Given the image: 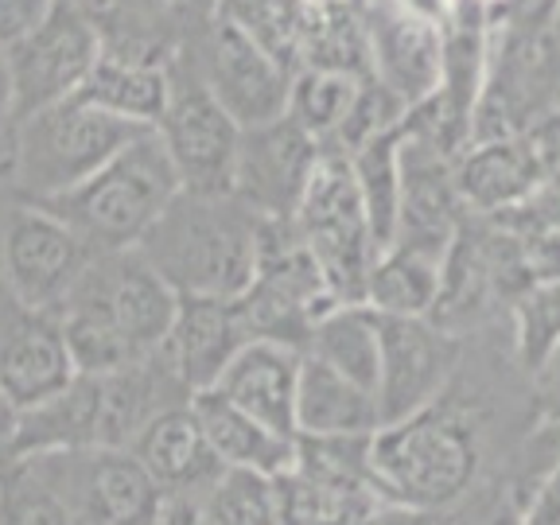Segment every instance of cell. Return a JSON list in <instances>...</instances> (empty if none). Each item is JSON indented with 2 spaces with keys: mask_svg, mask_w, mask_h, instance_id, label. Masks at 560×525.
<instances>
[{
  "mask_svg": "<svg viewBox=\"0 0 560 525\" xmlns=\"http://www.w3.org/2000/svg\"><path fill=\"white\" fill-rule=\"evenodd\" d=\"M179 296L137 249L94 254L59 307V327L79 374H109L149 359L164 342Z\"/></svg>",
  "mask_w": 560,
  "mask_h": 525,
  "instance_id": "6da1fadb",
  "label": "cell"
},
{
  "mask_svg": "<svg viewBox=\"0 0 560 525\" xmlns=\"http://www.w3.org/2000/svg\"><path fill=\"white\" fill-rule=\"evenodd\" d=\"M261 219L237 195L179 191L137 254L172 284L175 296L237 300L257 269Z\"/></svg>",
  "mask_w": 560,
  "mask_h": 525,
  "instance_id": "7a4b0ae2",
  "label": "cell"
},
{
  "mask_svg": "<svg viewBox=\"0 0 560 525\" xmlns=\"http://www.w3.org/2000/svg\"><path fill=\"white\" fill-rule=\"evenodd\" d=\"M482 464L479 432L444 397L429 409L382 424L370 440L377 494L385 506L409 514H436L475 487Z\"/></svg>",
  "mask_w": 560,
  "mask_h": 525,
  "instance_id": "3957f363",
  "label": "cell"
},
{
  "mask_svg": "<svg viewBox=\"0 0 560 525\" xmlns=\"http://www.w3.org/2000/svg\"><path fill=\"white\" fill-rule=\"evenodd\" d=\"M175 195H179L175 167L156 129H149L144 137L129 140L109 164L86 175L79 187L39 199L35 207L51 210L90 249L109 254V249H137V242L149 234V226Z\"/></svg>",
  "mask_w": 560,
  "mask_h": 525,
  "instance_id": "277c9868",
  "label": "cell"
},
{
  "mask_svg": "<svg viewBox=\"0 0 560 525\" xmlns=\"http://www.w3.org/2000/svg\"><path fill=\"white\" fill-rule=\"evenodd\" d=\"M144 132L149 125L105 114L79 94L20 117L9 152V179L16 199L39 202L79 187Z\"/></svg>",
  "mask_w": 560,
  "mask_h": 525,
  "instance_id": "5b68a950",
  "label": "cell"
},
{
  "mask_svg": "<svg viewBox=\"0 0 560 525\" xmlns=\"http://www.w3.org/2000/svg\"><path fill=\"white\" fill-rule=\"evenodd\" d=\"M292 226L312 254L335 304H362L366 277L382 249H377L374 230H370L350 160L339 149L319 152V164L307 179L304 199L292 214Z\"/></svg>",
  "mask_w": 560,
  "mask_h": 525,
  "instance_id": "8992f818",
  "label": "cell"
},
{
  "mask_svg": "<svg viewBox=\"0 0 560 525\" xmlns=\"http://www.w3.org/2000/svg\"><path fill=\"white\" fill-rule=\"evenodd\" d=\"M59 499L67 525H156L164 490L129 447H62L24 455Z\"/></svg>",
  "mask_w": 560,
  "mask_h": 525,
  "instance_id": "52a82bcc",
  "label": "cell"
},
{
  "mask_svg": "<svg viewBox=\"0 0 560 525\" xmlns=\"http://www.w3.org/2000/svg\"><path fill=\"white\" fill-rule=\"evenodd\" d=\"M234 304L249 339H269L304 354L315 319L335 307V300L292 219H261L254 280Z\"/></svg>",
  "mask_w": 560,
  "mask_h": 525,
  "instance_id": "ba28073f",
  "label": "cell"
},
{
  "mask_svg": "<svg viewBox=\"0 0 560 525\" xmlns=\"http://www.w3.org/2000/svg\"><path fill=\"white\" fill-rule=\"evenodd\" d=\"M152 129H156L160 144H164L167 160H172L179 191L230 195L242 125L207 90L191 55H172L167 102Z\"/></svg>",
  "mask_w": 560,
  "mask_h": 525,
  "instance_id": "9c48e42d",
  "label": "cell"
},
{
  "mask_svg": "<svg viewBox=\"0 0 560 525\" xmlns=\"http://www.w3.org/2000/svg\"><path fill=\"white\" fill-rule=\"evenodd\" d=\"M97 51H102V27L79 0H55L51 12L32 32L0 47L16 121L79 94Z\"/></svg>",
  "mask_w": 560,
  "mask_h": 525,
  "instance_id": "30bf717a",
  "label": "cell"
},
{
  "mask_svg": "<svg viewBox=\"0 0 560 525\" xmlns=\"http://www.w3.org/2000/svg\"><path fill=\"white\" fill-rule=\"evenodd\" d=\"M94 254L67 222L35 202L16 199L0 219V272L24 312L59 315Z\"/></svg>",
  "mask_w": 560,
  "mask_h": 525,
  "instance_id": "8fae6325",
  "label": "cell"
},
{
  "mask_svg": "<svg viewBox=\"0 0 560 525\" xmlns=\"http://www.w3.org/2000/svg\"><path fill=\"white\" fill-rule=\"evenodd\" d=\"M382 319V359H377V412L394 424L429 409L447 394L459 362V339L429 315H377Z\"/></svg>",
  "mask_w": 560,
  "mask_h": 525,
  "instance_id": "7c38bea8",
  "label": "cell"
},
{
  "mask_svg": "<svg viewBox=\"0 0 560 525\" xmlns=\"http://www.w3.org/2000/svg\"><path fill=\"white\" fill-rule=\"evenodd\" d=\"M191 62L210 94L219 97V105L242 129L277 121L289 109L292 74L226 20H207Z\"/></svg>",
  "mask_w": 560,
  "mask_h": 525,
  "instance_id": "4fadbf2b",
  "label": "cell"
},
{
  "mask_svg": "<svg viewBox=\"0 0 560 525\" xmlns=\"http://www.w3.org/2000/svg\"><path fill=\"white\" fill-rule=\"evenodd\" d=\"M319 152L324 144L307 137L289 114L242 129L230 195H237L257 219H292L319 164Z\"/></svg>",
  "mask_w": 560,
  "mask_h": 525,
  "instance_id": "5bb4252c",
  "label": "cell"
},
{
  "mask_svg": "<svg viewBox=\"0 0 560 525\" xmlns=\"http://www.w3.org/2000/svg\"><path fill=\"white\" fill-rule=\"evenodd\" d=\"M370 35V79L405 105H420L440 90L444 32L440 16L412 0H362Z\"/></svg>",
  "mask_w": 560,
  "mask_h": 525,
  "instance_id": "9a60e30c",
  "label": "cell"
},
{
  "mask_svg": "<svg viewBox=\"0 0 560 525\" xmlns=\"http://www.w3.org/2000/svg\"><path fill=\"white\" fill-rule=\"evenodd\" d=\"M397 156H401V207H397V230L389 245L444 257L459 222L467 219L464 199L455 191V156L409 132L405 125Z\"/></svg>",
  "mask_w": 560,
  "mask_h": 525,
  "instance_id": "2e32d148",
  "label": "cell"
},
{
  "mask_svg": "<svg viewBox=\"0 0 560 525\" xmlns=\"http://www.w3.org/2000/svg\"><path fill=\"white\" fill-rule=\"evenodd\" d=\"M172 51L149 35H102V51L82 79L79 97L137 125H156L167 102Z\"/></svg>",
  "mask_w": 560,
  "mask_h": 525,
  "instance_id": "e0dca14e",
  "label": "cell"
},
{
  "mask_svg": "<svg viewBox=\"0 0 560 525\" xmlns=\"http://www.w3.org/2000/svg\"><path fill=\"white\" fill-rule=\"evenodd\" d=\"M245 342H249V331H245L234 300L179 296L175 319L167 327L164 342L156 347V354L172 370L175 382L195 397L219 382L222 370L230 366V359Z\"/></svg>",
  "mask_w": 560,
  "mask_h": 525,
  "instance_id": "ac0fdd59",
  "label": "cell"
},
{
  "mask_svg": "<svg viewBox=\"0 0 560 525\" xmlns=\"http://www.w3.org/2000/svg\"><path fill=\"white\" fill-rule=\"evenodd\" d=\"M296 382L300 350L269 339H249L210 389L261 420L277 436L296 440Z\"/></svg>",
  "mask_w": 560,
  "mask_h": 525,
  "instance_id": "d6986e66",
  "label": "cell"
},
{
  "mask_svg": "<svg viewBox=\"0 0 560 525\" xmlns=\"http://www.w3.org/2000/svg\"><path fill=\"white\" fill-rule=\"evenodd\" d=\"M79 374L62 339L59 315L16 312L0 331V389L20 409L47 401Z\"/></svg>",
  "mask_w": 560,
  "mask_h": 525,
  "instance_id": "ffe728a7",
  "label": "cell"
},
{
  "mask_svg": "<svg viewBox=\"0 0 560 525\" xmlns=\"http://www.w3.org/2000/svg\"><path fill=\"white\" fill-rule=\"evenodd\" d=\"M129 452L140 459V467L156 479V487L172 499H199L202 490L214 482L222 471L219 455L210 452L207 436H202L199 420L191 412V401L172 405L160 417H152Z\"/></svg>",
  "mask_w": 560,
  "mask_h": 525,
  "instance_id": "44dd1931",
  "label": "cell"
},
{
  "mask_svg": "<svg viewBox=\"0 0 560 525\" xmlns=\"http://www.w3.org/2000/svg\"><path fill=\"white\" fill-rule=\"evenodd\" d=\"M452 172L467 214H479V219L522 207L541 187V172H537L534 152L522 132L499 140H475L455 156Z\"/></svg>",
  "mask_w": 560,
  "mask_h": 525,
  "instance_id": "7402d4cb",
  "label": "cell"
},
{
  "mask_svg": "<svg viewBox=\"0 0 560 525\" xmlns=\"http://www.w3.org/2000/svg\"><path fill=\"white\" fill-rule=\"evenodd\" d=\"M382 429L377 397L312 354H300L296 436H374Z\"/></svg>",
  "mask_w": 560,
  "mask_h": 525,
  "instance_id": "603a6c76",
  "label": "cell"
},
{
  "mask_svg": "<svg viewBox=\"0 0 560 525\" xmlns=\"http://www.w3.org/2000/svg\"><path fill=\"white\" fill-rule=\"evenodd\" d=\"M62 447H97V374H74L59 394L16 412L12 459Z\"/></svg>",
  "mask_w": 560,
  "mask_h": 525,
  "instance_id": "cb8c5ba5",
  "label": "cell"
},
{
  "mask_svg": "<svg viewBox=\"0 0 560 525\" xmlns=\"http://www.w3.org/2000/svg\"><path fill=\"white\" fill-rule=\"evenodd\" d=\"M191 412L222 467H249V471L280 475L292 464V455H296V440L277 436L272 429H265L261 420H254L249 412L230 405L214 389L195 394Z\"/></svg>",
  "mask_w": 560,
  "mask_h": 525,
  "instance_id": "d4e9b609",
  "label": "cell"
},
{
  "mask_svg": "<svg viewBox=\"0 0 560 525\" xmlns=\"http://www.w3.org/2000/svg\"><path fill=\"white\" fill-rule=\"evenodd\" d=\"M296 70H331L370 79V35L362 0H307Z\"/></svg>",
  "mask_w": 560,
  "mask_h": 525,
  "instance_id": "484cf974",
  "label": "cell"
},
{
  "mask_svg": "<svg viewBox=\"0 0 560 525\" xmlns=\"http://www.w3.org/2000/svg\"><path fill=\"white\" fill-rule=\"evenodd\" d=\"M304 354L319 359L324 366L339 370L350 382L366 385L374 394L377 359H382V319L366 304H335L315 319L307 335Z\"/></svg>",
  "mask_w": 560,
  "mask_h": 525,
  "instance_id": "4316f807",
  "label": "cell"
},
{
  "mask_svg": "<svg viewBox=\"0 0 560 525\" xmlns=\"http://www.w3.org/2000/svg\"><path fill=\"white\" fill-rule=\"evenodd\" d=\"M440 261L444 257L385 245L366 277L362 304L377 315H432L440 296Z\"/></svg>",
  "mask_w": 560,
  "mask_h": 525,
  "instance_id": "83f0119b",
  "label": "cell"
},
{
  "mask_svg": "<svg viewBox=\"0 0 560 525\" xmlns=\"http://www.w3.org/2000/svg\"><path fill=\"white\" fill-rule=\"evenodd\" d=\"M401 125L382 132V137H370L359 149L342 152L350 160L354 184H359L377 249H385V245L394 242V230H397V207H401V156H397V149H401Z\"/></svg>",
  "mask_w": 560,
  "mask_h": 525,
  "instance_id": "f1b7e54d",
  "label": "cell"
},
{
  "mask_svg": "<svg viewBox=\"0 0 560 525\" xmlns=\"http://www.w3.org/2000/svg\"><path fill=\"white\" fill-rule=\"evenodd\" d=\"M210 16L226 20L249 44H257L269 59H277L289 74H296L307 0H214Z\"/></svg>",
  "mask_w": 560,
  "mask_h": 525,
  "instance_id": "f546056e",
  "label": "cell"
},
{
  "mask_svg": "<svg viewBox=\"0 0 560 525\" xmlns=\"http://www.w3.org/2000/svg\"><path fill=\"white\" fill-rule=\"evenodd\" d=\"M202 525H280L277 475L249 467H222L199 494Z\"/></svg>",
  "mask_w": 560,
  "mask_h": 525,
  "instance_id": "4dcf8cb0",
  "label": "cell"
},
{
  "mask_svg": "<svg viewBox=\"0 0 560 525\" xmlns=\"http://www.w3.org/2000/svg\"><path fill=\"white\" fill-rule=\"evenodd\" d=\"M362 79L331 74V70H296L289 82V109L284 114L319 144H331L339 137L342 121L350 114V102L359 94Z\"/></svg>",
  "mask_w": 560,
  "mask_h": 525,
  "instance_id": "1f68e13d",
  "label": "cell"
},
{
  "mask_svg": "<svg viewBox=\"0 0 560 525\" xmlns=\"http://www.w3.org/2000/svg\"><path fill=\"white\" fill-rule=\"evenodd\" d=\"M557 342H560V277L537 280V284H529L514 300V347L522 366L534 370Z\"/></svg>",
  "mask_w": 560,
  "mask_h": 525,
  "instance_id": "d6a6232c",
  "label": "cell"
},
{
  "mask_svg": "<svg viewBox=\"0 0 560 525\" xmlns=\"http://www.w3.org/2000/svg\"><path fill=\"white\" fill-rule=\"evenodd\" d=\"M0 525H67L59 499L27 467V459L0 455Z\"/></svg>",
  "mask_w": 560,
  "mask_h": 525,
  "instance_id": "836d02e7",
  "label": "cell"
},
{
  "mask_svg": "<svg viewBox=\"0 0 560 525\" xmlns=\"http://www.w3.org/2000/svg\"><path fill=\"white\" fill-rule=\"evenodd\" d=\"M525 144L534 152V164L541 172V184H560V105H549L525 125Z\"/></svg>",
  "mask_w": 560,
  "mask_h": 525,
  "instance_id": "e575fe53",
  "label": "cell"
},
{
  "mask_svg": "<svg viewBox=\"0 0 560 525\" xmlns=\"http://www.w3.org/2000/svg\"><path fill=\"white\" fill-rule=\"evenodd\" d=\"M506 525H560V459L534 490H529V499L522 502L514 517Z\"/></svg>",
  "mask_w": 560,
  "mask_h": 525,
  "instance_id": "d590c367",
  "label": "cell"
},
{
  "mask_svg": "<svg viewBox=\"0 0 560 525\" xmlns=\"http://www.w3.org/2000/svg\"><path fill=\"white\" fill-rule=\"evenodd\" d=\"M55 0H0V47L16 44L51 12Z\"/></svg>",
  "mask_w": 560,
  "mask_h": 525,
  "instance_id": "8d00e7d4",
  "label": "cell"
},
{
  "mask_svg": "<svg viewBox=\"0 0 560 525\" xmlns=\"http://www.w3.org/2000/svg\"><path fill=\"white\" fill-rule=\"evenodd\" d=\"M529 374L537 377V394H541V405H545V412H549V420L560 424V342L529 370Z\"/></svg>",
  "mask_w": 560,
  "mask_h": 525,
  "instance_id": "74e56055",
  "label": "cell"
},
{
  "mask_svg": "<svg viewBox=\"0 0 560 525\" xmlns=\"http://www.w3.org/2000/svg\"><path fill=\"white\" fill-rule=\"evenodd\" d=\"M12 129H16V114H12V94H9V79H4V62H0V164H9Z\"/></svg>",
  "mask_w": 560,
  "mask_h": 525,
  "instance_id": "f35d334b",
  "label": "cell"
},
{
  "mask_svg": "<svg viewBox=\"0 0 560 525\" xmlns=\"http://www.w3.org/2000/svg\"><path fill=\"white\" fill-rule=\"evenodd\" d=\"M12 429H16V405H12L9 394L0 389V455H9Z\"/></svg>",
  "mask_w": 560,
  "mask_h": 525,
  "instance_id": "ab89813d",
  "label": "cell"
},
{
  "mask_svg": "<svg viewBox=\"0 0 560 525\" xmlns=\"http://www.w3.org/2000/svg\"><path fill=\"white\" fill-rule=\"evenodd\" d=\"M24 312V307H16V300H12L9 284H4V272H0V331H4V324H9L12 315Z\"/></svg>",
  "mask_w": 560,
  "mask_h": 525,
  "instance_id": "60d3db41",
  "label": "cell"
},
{
  "mask_svg": "<svg viewBox=\"0 0 560 525\" xmlns=\"http://www.w3.org/2000/svg\"><path fill=\"white\" fill-rule=\"evenodd\" d=\"M549 35H552V44L560 47V0H557V9H552V20H549Z\"/></svg>",
  "mask_w": 560,
  "mask_h": 525,
  "instance_id": "b9f144b4",
  "label": "cell"
},
{
  "mask_svg": "<svg viewBox=\"0 0 560 525\" xmlns=\"http://www.w3.org/2000/svg\"><path fill=\"white\" fill-rule=\"evenodd\" d=\"M557 102H560V86H557Z\"/></svg>",
  "mask_w": 560,
  "mask_h": 525,
  "instance_id": "7bdbcfd3",
  "label": "cell"
},
{
  "mask_svg": "<svg viewBox=\"0 0 560 525\" xmlns=\"http://www.w3.org/2000/svg\"><path fill=\"white\" fill-rule=\"evenodd\" d=\"M79 4H82V0H79Z\"/></svg>",
  "mask_w": 560,
  "mask_h": 525,
  "instance_id": "ee69618b",
  "label": "cell"
}]
</instances>
